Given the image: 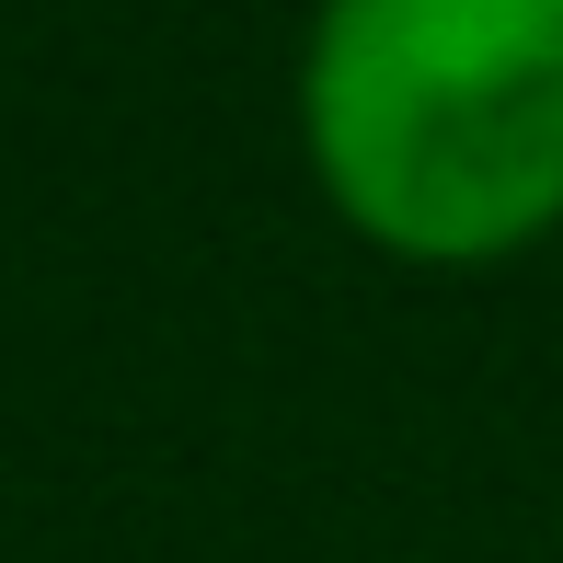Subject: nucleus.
<instances>
[{
	"label": "nucleus",
	"mask_w": 563,
	"mask_h": 563,
	"mask_svg": "<svg viewBox=\"0 0 563 563\" xmlns=\"http://www.w3.org/2000/svg\"><path fill=\"white\" fill-rule=\"evenodd\" d=\"M299 162L391 265L541 253L563 230V0H311Z\"/></svg>",
	"instance_id": "1"
}]
</instances>
